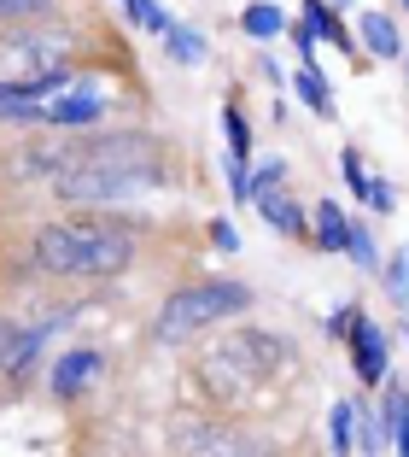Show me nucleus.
<instances>
[{
  "mask_svg": "<svg viewBox=\"0 0 409 457\" xmlns=\"http://www.w3.org/2000/svg\"><path fill=\"white\" fill-rule=\"evenodd\" d=\"M141 223H123V217H70V223H36L24 241V264L36 276H59V282H106L141 258L135 241Z\"/></svg>",
  "mask_w": 409,
  "mask_h": 457,
  "instance_id": "obj_1",
  "label": "nucleus"
},
{
  "mask_svg": "<svg viewBox=\"0 0 409 457\" xmlns=\"http://www.w3.org/2000/svg\"><path fill=\"white\" fill-rule=\"evenodd\" d=\"M287 363H292V346L281 335H269V328H228L223 340H211V346L193 358V387L205 393V404H217V411H240V404L258 387H269Z\"/></svg>",
  "mask_w": 409,
  "mask_h": 457,
  "instance_id": "obj_2",
  "label": "nucleus"
},
{
  "mask_svg": "<svg viewBox=\"0 0 409 457\" xmlns=\"http://www.w3.org/2000/svg\"><path fill=\"white\" fill-rule=\"evenodd\" d=\"M246 305H251V287H246V282H228V276H199V282L176 287V294L159 305L152 340H159V346L193 340V335H205L211 323H228V317H240Z\"/></svg>",
  "mask_w": 409,
  "mask_h": 457,
  "instance_id": "obj_3",
  "label": "nucleus"
},
{
  "mask_svg": "<svg viewBox=\"0 0 409 457\" xmlns=\"http://www.w3.org/2000/svg\"><path fill=\"white\" fill-rule=\"evenodd\" d=\"M176 457H275V445L240 428L234 417H170Z\"/></svg>",
  "mask_w": 409,
  "mask_h": 457,
  "instance_id": "obj_4",
  "label": "nucleus"
},
{
  "mask_svg": "<svg viewBox=\"0 0 409 457\" xmlns=\"http://www.w3.org/2000/svg\"><path fill=\"white\" fill-rule=\"evenodd\" d=\"M141 188H152L146 176H129V170H77L65 182H53V200L65 205H118V200H135Z\"/></svg>",
  "mask_w": 409,
  "mask_h": 457,
  "instance_id": "obj_5",
  "label": "nucleus"
},
{
  "mask_svg": "<svg viewBox=\"0 0 409 457\" xmlns=\"http://www.w3.org/2000/svg\"><path fill=\"white\" fill-rule=\"evenodd\" d=\"M100 370H106V352L100 346H70L65 358H53V370H47V399L53 404H77L82 393L100 381Z\"/></svg>",
  "mask_w": 409,
  "mask_h": 457,
  "instance_id": "obj_6",
  "label": "nucleus"
},
{
  "mask_svg": "<svg viewBox=\"0 0 409 457\" xmlns=\"http://www.w3.org/2000/svg\"><path fill=\"white\" fill-rule=\"evenodd\" d=\"M345 346H351V370H356V381H363V387H380V381L392 376V340H386V328L374 323L369 311L356 317V328H351V340H345Z\"/></svg>",
  "mask_w": 409,
  "mask_h": 457,
  "instance_id": "obj_7",
  "label": "nucleus"
},
{
  "mask_svg": "<svg viewBox=\"0 0 409 457\" xmlns=\"http://www.w3.org/2000/svg\"><path fill=\"white\" fill-rule=\"evenodd\" d=\"M380 428H386V445L397 457H409V381L397 376L380 381Z\"/></svg>",
  "mask_w": 409,
  "mask_h": 457,
  "instance_id": "obj_8",
  "label": "nucleus"
},
{
  "mask_svg": "<svg viewBox=\"0 0 409 457\" xmlns=\"http://www.w3.org/2000/svg\"><path fill=\"white\" fill-rule=\"evenodd\" d=\"M258 212L269 217V228H275V235H292V241H310V217L299 212V200H292L287 188H275V194H258Z\"/></svg>",
  "mask_w": 409,
  "mask_h": 457,
  "instance_id": "obj_9",
  "label": "nucleus"
},
{
  "mask_svg": "<svg viewBox=\"0 0 409 457\" xmlns=\"http://www.w3.org/2000/svg\"><path fill=\"white\" fill-rule=\"evenodd\" d=\"M310 246H322V253H351V217L333 200H322L316 212H310Z\"/></svg>",
  "mask_w": 409,
  "mask_h": 457,
  "instance_id": "obj_10",
  "label": "nucleus"
},
{
  "mask_svg": "<svg viewBox=\"0 0 409 457\" xmlns=\"http://www.w3.org/2000/svg\"><path fill=\"white\" fill-rule=\"evenodd\" d=\"M356 47H369L374 59H404V36H397V18H386V12H363V18H356Z\"/></svg>",
  "mask_w": 409,
  "mask_h": 457,
  "instance_id": "obj_11",
  "label": "nucleus"
},
{
  "mask_svg": "<svg viewBox=\"0 0 409 457\" xmlns=\"http://www.w3.org/2000/svg\"><path fill=\"white\" fill-rule=\"evenodd\" d=\"M304 18H310V24H316V36L333 41L339 54H356V29H345L339 6H328V0H304Z\"/></svg>",
  "mask_w": 409,
  "mask_h": 457,
  "instance_id": "obj_12",
  "label": "nucleus"
},
{
  "mask_svg": "<svg viewBox=\"0 0 409 457\" xmlns=\"http://www.w3.org/2000/svg\"><path fill=\"white\" fill-rule=\"evenodd\" d=\"M287 88H292V95H299V100H304V106H310V112H316V118H333V95H328V77H322L316 65H299V71H292V77H287Z\"/></svg>",
  "mask_w": 409,
  "mask_h": 457,
  "instance_id": "obj_13",
  "label": "nucleus"
},
{
  "mask_svg": "<svg viewBox=\"0 0 409 457\" xmlns=\"http://www.w3.org/2000/svg\"><path fill=\"white\" fill-rule=\"evenodd\" d=\"M356 417H363V404H356V399H333V411H328V445H333V457H351Z\"/></svg>",
  "mask_w": 409,
  "mask_h": 457,
  "instance_id": "obj_14",
  "label": "nucleus"
},
{
  "mask_svg": "<svg viewBox=\"0 0 409 457\" xmlns=\"http://www.w3.org/2000/svg\"><path fill=\"white\" fill-rule=\"evenodd\" d=\"M164 54H170L176 65H205V59H211V41H205V29L176 24L170 36H164Z\"/></svg>",
  "mask_w": 409,
  "mask_h": 457,
  "instance_id": "obj_15",
  "label": "nucleus"
},
{
  "mask_svg": "<svg viewBox=\"0 0 409 457\" xmlns=\"http://www.w3.org/2000/svg\"><path fill=\"white\" fill-rule=\"evenodd\" d=\"M240 29H246L251 41H275L281 29H287V12H281V6H269V0H251L246 12H240Z\"/></svg>",
  "mask_w": 409,
  "mask_h": 457,
  "instance_id": "obj_16",
  "label": "nucleus"
},
{
  "mask_svg": "<svg viewBox=\"0 0 409 457\" xmlns=\"http://www.w3.org/2000/svg\"><path fill=\"white\" fill-rule=\"evenodd\" d=\"M223 135H228V159L251 164V123H246V112H240V100L223 106Z\"/></svg>",
  "mask_w": 409,
  "mask_h": 457,
  "instance_id": "obj_17",
  "label": "nucleus"
},
{
  "mask_svg": "<svg viewBox=\"0 0 409 457\" xmlns=\"http://www.w3.org/2000/svg\"><path fill=\"white\" fill-rule=\"evenodd\" d=\"M59 0H0V29H18V24H41L53 18Z\"/></svg>",
  "mask_w": 409,
  "mask_h": 457,
  "instance_id": "obj_18",
  "label": "nucleus"
},
{
  "mask_svg": "<svg viewBox=\"0 0 409 457\" xmlns=\"http://www.w3.org/2000/svg\"><path fill=\"white\" fill-rule=\"evenodd\" d=\"M386 299H392L397 311H409V246H397L392 258H386V276H380Z\"/></svg>",
  "mask_w": 409,
  "mask_h": 457,
  "instance_id": "obj_19",
  "label": "nucleus"
},
{
  "mask_svg": "<svg viewBox=\"0 0 409 457\" xmlns=\"http://www.w3.org/2000/svg\"><path fill=\"white\" fill-rule=\"evenodd\" d=\"M123 12H129V24H141L146 36H170V29H176V18L164 12L159 0H129V6H123Z\"/></svg>",
  "mask_w": 409,
  "mask_h": 457,
  "instance_id": "obj_20",
  "label": "nucleus"
},
{
  "mask_svg": "<svg viewBox=\"0 0 409 457\" xmlns=\"http://www.w3.org/2000/svg\"><path fill=\"white\" fill-rule=\"evenodd\" d=\"M351 258L363 270H380V246H374V223L369 217H351Z\"/></svg>",
  "mask_w": 409,
  "mask_h": 457,
  "instance_id": "obj_21",
  "label": "nucleus"
},
{
  "mask_svg": "<svg viewBox=\"0 0 409 457\" xmlns=\"http://www.w3.org/2000/svg\"><path fill=\"white\" fill-rule=\"evenodd\" d=\"M275 188H287V159H264L251 170V200L258 194H275Z\"/></svg>",
  "mask_w": 409,
  "mask_h": 457,
  "instance_id": "obj_22",
  "label": "nucleus"
},
{
  "mask_svg": "<svg viewBox=\"0 0 409 457\" xmlns=\"http://www.w3.org/2000/svg\"><path fill=\"white\" fill-rule=\"evenodd\" d=\"M339 170H345V182H351V194H356V200H369L374 176L363 170V153H356V147H345V153H339Z\"/></svg>",
  "mask_w": 409,
  "mask_h": 457,
  "instance_id": "obj_23",
  "label": "nucleus"
},
{
  "mask_svg": "<svg viewBox=\"0 0 409 457\" xmlns=\"http://www.w3.org/2000/svg\"><path fill=\"white\" fill-rule=\"evenodd\" d=\"M287 36H292V47H299V59H304V65H316V47H322L316 24H310V18H292V24H287Z\"/></svg>",
  "mask_w": 409,
  "mask_h": 457,
  "instance_id": "obj_24",
  "label": "nucleus"
},
{
  "mask_svg": "<svg viewBox=\"0 0 409 457\" xmlns=\"http://www.w3.org/2000/svg\"><path fill=\"white\" fill-rule=\"evenodd\" d=\"M356 317H363V305H339V311L328 317V323H322V328H328V340H351Z\"/></svg>",
  "mask_w": 409,
  "mask_h": 457,
  "instance_id": "obj_25",
  "label": "nucleus"
},
{
  "mask_svg": "<svg viewBox=\"0 0 409 457\" xmlns=\"http://www.w3.org/2000/svg\"><path fill=\"white\" fill-rule=\"evenodd\" d=\"M392 205H397V194H392V182H386V176H374V188H369V212H392Z\"/></svg>",
  "mask_w": 409,
  "mask_h": 457,
  "instance_id": "obj_26",
  "label": "nucleus"
},
{
  "mask_svg": "<svg viewBox=\"0 0 409 457\" xmlns=\"http://www.w3.org/2000/svg\"><path fill=\"white\" fill-rule=\"evenodd\" d=\"M211 246H217V253H234V246H240L234 223H223V217H217V223H211Z\"/></svg>",
  "mask_w": 409,
  "mask_h": 457,
  "instance_id": "obj_27",
  "label": "nucleus"
},
{
  "mask_svg": "<svg viewBox=\"0 0 409 457\" xmlns=\"http://www.w3.org/2000/svg\"><path fill=\"white\" fill-rule=\"evenodd\" d=\"M12 340H18V323L6 317V311H0V358H6V346H12Z\"/></svg>",
  "mask_w": 409,
  "mask_h": 457,
  "instance_id": "obj_28",
  "label": "nucleus"
},
{
  "mask_svg": "<svg viewBox=\"0 0 409 457\" xmlns=\"http://www.w3.org/2000/svg\"><path fill=\"white\" fill-rule=\"evenodd\" d=\"M333 6H351V0H333Z\"/></svg>",
  "mask_w": 409,
  "mask_h": 457,
  "instance_id": "obj_29",
  "label": "nucleus"
},
{
  "mask_svg": "<svg viewBox=\"0 0 409 457\" xmlns=\"http://www.w3.org/2000/svg\"><path fill=\"white\" fill-rule=\"evenodd\" d=\"M397 6H404V12H409V0H397Z\"/></svg>",
  "mask_w": 409,
  "mask_h": 457,
  "instance_id": "obj_30",
  "label": "nucleus"
},
{
  "mask_svg": "<svg viewBox=\"0 0 409 457\" xmlns=\"http://www.w3.org/2000/svg\"><path fill=\"white\" fill-rule=\"evenodd\" d=\"M404 71H409V54H404Z\"/></svg>",
  "mask_w": 409,
  "mask_h": 457,
  "instance_id": "obj_31",
  "label": "nucleus"
},
{
  "mask_svg": "<svg viewBox=\"0 0 409 457\" xmlns=\"http://www.w3.org/2000/svg\"><path fill=\"white\" fill-rule=\"evenodd\" d=\"M123 6H129V0H123Z\"/></svg>",
  "mask_w": 409,
  "mask_h": 457,
  "instance_id": "obj_32",
  "label": "nucleus"
}]
</instances>
